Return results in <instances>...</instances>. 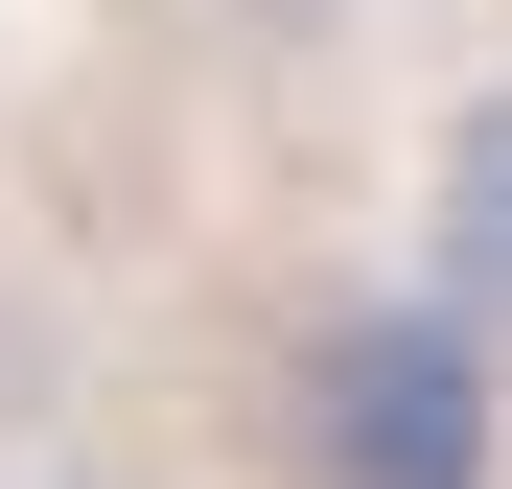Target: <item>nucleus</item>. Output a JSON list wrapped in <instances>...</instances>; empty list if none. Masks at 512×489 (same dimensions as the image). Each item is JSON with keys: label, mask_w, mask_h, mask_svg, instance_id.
Returning a JSON list of instances; mask_svg holds the SVG:
<instances>
[{"label": "nucleus", "mask_w": 512, "mask_h": 489, "mask_svg": "<svg viewBox=\"0 0 512 489\" xmlns=\"http://www.w3.org/2000/svg\"><path fill=\"white\" fill-rule=\"evenodd\" d=\"M303 443H326V489H489V326L466 303L326 326L303 350Z\"/></svg>", "instance_id": "obj_1"}, {"label": "nucleus", "mask_w": 512, "mask_h": 489, "mask_svg": "<svg viewBox=\"0 0 512 489\" xmlns=\"http://www.w3.org/2000/svg\"><path fill=\"white\" fill-rule=\"evenodd\" d=\"M443 303H466L489 350H512V94L443 140Z\"/></svg>", "instance_id": "obj_2"}, {"label": "nucleus", "mask_w": 512, "mask_h": 489, "mask_svg": "<svg viewBox=\"0 0 512 489\" xmlns=\"http://www.w3.org/2000/svg\"><path fill=\"white\" fill-rule=\"evenodd\" d=\"M47 489H94V466H47Z\"/></svg>", "instance_id": "obj_3"}]
</instances>
